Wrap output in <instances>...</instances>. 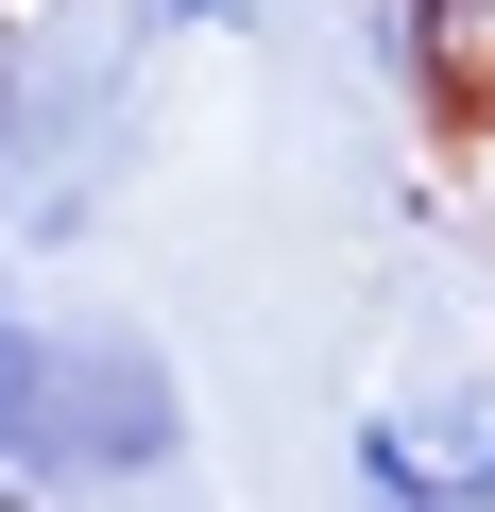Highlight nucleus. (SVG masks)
Masks as SVG:
<instances>
[{"label": "nucleus", "mask_w": 495, "mask_h": 512, "mask_svg": "<svg viewBox=\"0 0 495 512\" xmlns=\"http://www.w3.org/2000/svg\"><path fill=\"white\" fill-rule=\"evenodd\" d=\"M171 444H188V376H171L137 325H52L35 410H18V461H0V478H35V495H154Z\"/></svg>", "instance_id": "nucleus-1"}, {"label": "nucleus", "mask_w": 495, "mask_h": 512, "mask_svg": "<svg viewBox=\"0 0 495 512\" xmlns=\"http://www.w3.org/2000/svg\"><path fill=\"white\" fill-rule=\"evenodd\" d=\"M410 444H427L444 512H495V376H444V393H410Z\"/></svg>", "instance_id": "nucleus-2"}, {"label": "nucleus", "mask_w": 495, "mask_h": 512, "mask_svg": "<svg viewBox=\"0 0 495 512\" xmlns=\"http://www.w3.org/2000/svg\"><path fill=\"white\" fill-rule=\"evenodd\" d=\"M342 495H359V512H444V478H427V444H410V393L342 427Z\"/></svg>", "instance_id": "nucleus-3"}, {"label": "nucleus", "mask_w": 495, "mask_h": 512, "mask_svg": "<svg viewBox=\"0 0 495 512\" xmlns=\"http://www.w3.org/2000/svg\"><path fill=\"white\" fill-rule=\"evenodd\" d=\"M35 359H52V325L0 291V461H18V410H35Z\"/></svg>", "instance_id": "nucleus-4"}, {"label": "nucleus", "mask_w": 495, "mask_h": 512, "mask_svg": "<svg viewBox=\"0 0 495 512\" xmlns=\"http://www.w3.org/2000/svg\"><path fill=\"white\" fill-rule=\"evenodd\" d=\"M18 120H35V52L0 35V137H18Z\"/></svg>", "instance_id": "nucleus-5"}, {"label": "nucleus", "mask_w": 495, "mask_h": 512, "mask_svg": "<svg viewBox=\"0 0 495 512\" xmlns=\"http://www.w3.org/2000/svg\"><path fill=\"white\" fill-rule=\"evenodd\" d=\"M154 35H239V0H154Z\"/></svg>", "instance_id": "nucleus-6"}]
</instances>
